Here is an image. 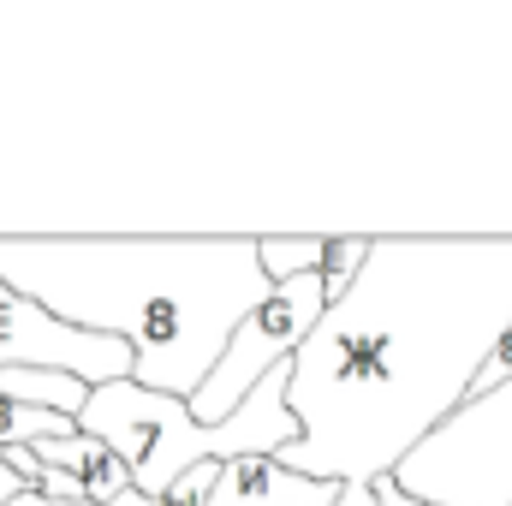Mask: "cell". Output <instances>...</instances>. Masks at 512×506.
<instances>
[{"label": "cell", "mask_w": 512, "mask_h": 506, "mask_svg": "<svg viewBox=\"0 0 512 506\" xmlns=\"http://www.w3.org/2000/svg\"><path fill=\"white\" fill-rule=\"evenodd\" d=\"M512 328V239H370L286 370L280 465L340 489L393 477L489 370Z\"/></svg>", "instance_id": "cell-1"}, {"label": "cell", "mask_w": 512, "mask_h": 506, "mask_svg": "<svg viewBox=\"0 0 512 506\" xmlns=\"http://www.w3.org/2000/svg\"><path fill=\"white\" fill-rule=\"evenodd\" d=\"M0 370H54L84 387H108L131 381V346L108 334H84L48 316L42 304L18 298L12 286H0Z\"/></svg>", "instance_id": "cell-6"}, {"label": "cell", "mask_w": 512, "mask_h": 506, "mask_svg": "<svg viewBox=\"0 0 512 506\" xmlns=\"http://www.w3.org/2000/svg\"><path fill=\"white\" fill-rule=\"evenodd\" d=\"M0 286L131 346V381L191 399L274 292L256 239H0Z\"/></svg>", "instance_id": "cell-2"}, {"label": "cell", "mask_w": 512, "mask_h": 506, "mask_svg": "<svg viewBox=\"0 0 512 506\" xmlns=\"http://www.w3.org/2000/svg\"><path fill=\"white\" fill-rule=\"evenodd\" d=\"M12 506H90V501H48V495H36V489H24V495H18Z\"/></svg>", "instance_id": "cell-13"}, {"label": "cell", "mask_w": 512, "mask_h": 506, "mask_svg": "<svg viewBox=\"0 0 512 506\" xmlns=\"http://www.w3.org/2000/svg\"><path fill=\"white\" fill-rule=\"evenodd\" d=\"M24 489H30V483H24V477H18V471H12V465L0 459V506H12L18 495H24Z\"/></svg>", "instance_id": "cell-12"}, {"label": "cell", "mask_w": 512, "mask_h": 506, "mask_svg": "<svg viewBox=\"0 0 512 506\" xmlns=\"http://www.w3.org/2000/svg\"><path fill=\"white\" fill-rule=\"evenodd\" d=\"M30 453H36V465L78 477V483H84V495H90V506H114V501L131 489V471L120 465V453H114L108 441L84 435V429H72V435H54V441H36Z\"/></svg>", "instance_id": "cell-9"}, {"label": "cell", "mask_w": 512, "mask_h": 506, "mask_svg": "<svg viewBox=\"0 0 512 506\" xmlns=\"http://www.w3.org/2000/svg\"><path fill=\"white\" fill-rule=\"evenodd\" d=\"M292 370V364H286ZM286 370L256 381V393L227 417V423H197L185 399L149 393L137 381H108L90 387L78 429L108 441L131 471V489L161 501L185 471L197 465H227V459H280V447L298 441V417L286 405Z\"/></svg>", "instance_id": "cell-3"}, {"label": "cell", "mask_w": 512, "mask_h": 506, "mask_svg": "<svg viewBox=\"0 0 512 506\" xmlns=\"http://www.w3.org/2000/svg\"><path fill=\"white\" fill-rule=\"evenodd\" d=\"M393 483L429 506H512V381L465 399Z\"/></svg>", "instance_id": "cell-4"}, {"label": "cell", "mask_w": 512, "mask_h": 506, "mask_svg": "<svg viewBox=\"0 0 512 506\" xmlns=\"http://www.w3.org/2000/svg\"><path fill=\"white\" fill-rule=\"evenodd\" d=\"M256 256H262L268 286H286L298 274H322L328 292L340 298L358 280V268L370 256V239H256Z\"/></svg>", "instance_id": "cell-8"}, {"label": "cell", "mask_w": 512, "mask_h": 506, "mask_svg": "<svg viewBox=\"0 0 512 506\" xmlns=\"http://www.w3.org/2000/svg\"><path fill=\"white\" fill-rule=\"evenodd\" d=\"M36 495H48V501H90L78 477H66V471H48V465H42V483H36Z\"/></svg>", "instance_id": "cell-10"}, {"label": "cell", "mask_w": 512, "mask_h": 506, "mask_svg": "<svg viewBox=\"0 0 512 506\" xmlns=\"http://www.w3.org/2000/svg\"><path fill=\"white\" fill-rule=\"evenodd\" d=\"M328 304H334V292H328L322 274H298V280L274 286L251 316L239 322V334L227 340V352L209 370V381L185 399L191 417L197 423H227L256 393V381H268L274 370H286L298 358V346L316 334V322L328 316Z\"/></svg>", "instance_id": "cell-5"}, {"label": "cell", "mask_w": 512, "mask_h": 506, "mask_svg": "<svg viewBox=\"0 0 512 506\" xmlns=\"http://www.w3.org/2000/svg\"><path fill=\"white\" fill-rule=\"evenodd\" d=\"M376 506H429V501H417V495H405V489H399L393 477H382V483H376Z\"/></svg>", "instance_id": "cell-11"}, {"label": "cell", "mask_w": 512, "mask_h": 506, "mask_svg": "<svg viewBox=\"0 0 512 506\" xmlns=\"http://www.w3.org/2000/svg\"><path fill=\"white\" fill-rule=\"evenodd\" d=\"M209 506H340V483L298 477L280 459H227Z\"/></svg>", "instance_id": "cell-7"}]
</instances>
